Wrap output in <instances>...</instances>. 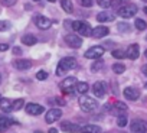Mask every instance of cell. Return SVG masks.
<instances>
[{"label":"cell","instance_id":"6da1fadb","mask_svg":"<svg viewBox=\"0 0 147 133\" xmlns=\"http://www.w3.org/2000/svg\"><path fill=\"white\" fill-rule=\"evenodd\" d=\"M77 59L72 58V56H66V58H62L59 62H58V66H56V75H63L66 74L68 71L77 68Z\"/></svg>","mask_w":147,"mask_h":133},{"label":"cell","instance_id":"8992f818","mask_svg":"<svg viewBox=\"0 0 147 133\" xmlns=\"http://www.w3.org/2000/svg\"><path fill=\"white\" fill-rule=\"evenodd\" d=\"M104 52H105V49H104L102 46L95 45V46H91L88 51H85L84 56L88 58V59H100V58L104 55Z\"/></svg>","mask_w":147,"mask_h":133},{"label":"cell","instance_id":"60d3db41","mask_svg":"<svg viewBox=\"0 0 147 133\" xmlns=\"http://www.w3.org/2000/svg\"><path fill=\"white\" fill-rule=\"evenodd\" d=\"M48 133H58V130L52 127V129H49V132H48Z\"/></svg>","mask_w":147,"mask_h":133},{"label":"cell","instance_id":"816d5d0a","mask_svg":"<svg viewBox=\"0 0 147 133\" xmlns=\"http://www.w3.org/2000/svg\"><path fill=\"white\" fill-rule=\"evenodd\" d=\"M146 39H147V36H146Z\"/></svg>","mask_w":147,"mask_h":133},{"label":"cell","instance_id":"f35d334b","mask_svg":"<svg viewBox=\"0 0 147 133\" xmlns=\"http://www.w3.org/2000/svg\"><path fill=\"white\" fill-rule=\"evenodd\" d=\"M13 54H15V55H20V54H22V49L16 46V48H13Z\"/></svg>","mask_w":147,"mask_h":133},{"label":"cell","instance_id":"ffe728a7","mask_svg":"<svg viewBox=\"0 0 147 133\" xmlns=\"http://www.w3.org/2000/svg\"><path fill=\"white\" fill-rule=\"evenodd\" d=\"M0 109H2L5 113L13 111V101L9 98H2L0 100Z\"/></svg>","mask_w":147,"mask_h":133},{"label":"cell","instance_id":"7dc6e473","mask_svg":"<svg viewBox=\"0 0 147 133\" xmlns=\"http://www.w3.org/2000/svg\"><path fill=\"white\" fill-rule=\"evenodd\" d=\"M146 88H147V83H146Z\"/></svg>","mask_w":147,"mask_h":133},{"label":"cell","instance_id":"52a82bcc","mask_svg":"<svg viewBox=\"0 0 147 133\" xmlns=\"http://www.w3.org/2000/svg\"><path fill=\"white\" fill-rule=\"evenodd\" d=\"M107 90H108V87H107V84H105L104 81H97V83H94V86H92V93H94V96L98 97V98H102V97L107 94Z\"/></svg>","mask_w":147,"mask_h":133},{"label":"cell","instance_id":"7bdbcfd3","mask_svg":"<svg viewBox=\"0 0 147 133\" xmlns=\"http://www.w3.org/2000/svg\"><path fill=\"white\" fill-rule=\"evenodd\" d=\"M144 13H146V15H147V7H144Z\"/></svg>","mask_w":147,"mask_h":133},{"label":"cell","instance_id":"603a6c76","mask_svg":"<svg viewBox=\"0 0 147 133\" xmlns=\"http://www.w3.org/2000/svg\"><path fill=\"white\" fill-rule=\"evenodd\" d=\"M36 42H38V39H36L35 35H25V36H22V43H25L28 46H32Z\"/></svg>","mask_w":147,"mask_h":133},{"label":"cell","instance_id":"f546056e","mask_svg":"<svg viewBox=\"0 0 147 133\" xmlns=\"http://www.w3.org/2000/svg\"><path fill=\"white\" fill-rule=\"evenodd\" d=\"M23 106H25V101H23V98H18V100H15V101H13V111H18V110H20Z\"/></svg>","mask_w":147,"mask_h":133},{"label":"cell","instance_id":"d6986e66","mask_svg":"<svg viewBox=\"0 0 147 133\" xmlns=\"http://www.w3.org/2000/svg\"><path fill=\"white\" fill-rule=\"evenodd\" d=\"M114 13H110V12H101L97 15V20L100 23H104V22H113L114 20Z\"/></svg>","mask_w":147,"mask_h":133},{"label":"cell","instance_id":"681fc988","mask_svg":"<svg viewBox=\"0 0 147 133\" xmlns=\"http://www.w3.org/2000/svg\"><path fill=\"white\" fill-rule=\"evenodd\" d=\"M0 100H2V97H0Z\"/></svg>","mask_w":147,"mask_h":133},{"label":"cell","instance_id":"bcb514c9","mask_svg":"<svg viewBox=\"0 0 147 133\" xmlns=\"http://www.w3.org/2000/svg\"><path fill=\"white\" fill-rule=\"evenodd\" d=\"M33 2H39V0H33Z\"/></svg>","mask_w":147,"mask_h":133},{"label":"cell","instance_id":"4dcf8cb0","mask_svg":"<svg viewBox=\"0 0 147 133\" xmlns=\"http://www.w3.org/2000/svg\"><path fill=\"white\" fill-rule=\"evenodd\" d=\"M97 5L101 6L102 9H108L110 6H113V2L111 0H97Z\"/></svg>","mask_w":147,"mask_h":133},{"label":"cell","instance_id":"ee69618b","mask_svg":"<svg viewBox=\"0 0 147 133\" xmlns=\"http://www.w3.org/2000/svg\"><path fill=\"white\" fill-rule=\"evenodd\" d=\"M35 133H43V132H40V130H36V132H35Z\"/></svg>","mask_w":147,"mask_h":133},{"label":"cell","instance_id":"9c48e42d","mask_svg":"<svg viewBox=\"0 0 147 133\" xmlns=\"http://www.w3.org/2000/svg\"><path fill=\"white\" fill-rule=\"evenodd\" d=\"M65 42L68 43V46H71V48H80L81 45H82V39L78 36V35H72V33H69V35H66L65 36Z\"/></svg>","mask_w":147,"mask_h":133},{"label":"cell","instance_id":"d590c367","mask_svg":"<svg viewBox=\"0 0 147 133\" xmlns=\"http://www.w3.org/2000/svg\"><path fill=\"white\" fill-rule=\"evenodd\" d=\"M36 78H38V80H40V81H43V80H46V78H48V73H46V71H38Z\"/></svg>","mask_w":147,"mask_h":133},{"label":"cell","instance_id":"e575fe53","mask_svg":"<svg viewBox=\"0 0 147 133\" xmlns=\"http://www.w3.org/2000/svg\"><path fill=\"white\" fill-rule=\"evenodd\" d=\"M16 2L18 0H0V3H2L3 6H6V7H10V6L16 5Z\"/></svg>","mask_w":147,"mask_h":133},{"label":"cell","instance_id":"cb8c5ba5","mask_svg":"<svg viewBox=\"0 0 147 133\" xmlns=\"http://www.w3.org/2000/svg\"><path fill=\"white\" fill-rule=\"evenodd\" d=\"M90 90V86L87 84V83H78L77 84V87H75V93H78V94H81V96H84L87 91Z\"/></svg>","mask_w":147,"mask_h":133},{"label":"cell","instance_id":"4316f807","mask_svg":"<svg viewBox=\"0 0 147 133\" xmlns=\"http://www.w3.org/2000/svg\"><path fill=\"white\" fill-rule=\"evenodd\" d=\"M102 65H104V62H102L101 59H97V61L92 62V65H91V71H92V73H98V71L102 68Z\"/></svg>","mask_w":147,"mask_h":133},{"label":"cell","instance_id":"836d02e7","mask_svg":"<svg viewBox=\"0 0 147 133\" xmlns=\"http://www.w3.org/2000/svg\"><path fill=\"white\" fill-rule=\"evenodd\" d=\"M118 31H120V32H128V31H130V25L121 22V23H118Z\"/></svg>","mask_w":147,"mask_h":133},{"label":"cell","instance_id":"30bf717a","mask_svg":"<svg viewBox=\"0 0 147 133\" xmlns=\"http://www.w3.org/2000/svg\"><path fill=\"white\" fill-rule=\"evenodd\" d=\"M43 111H45V109H43V106H40V104H36V103H29V104H26V113L30 114V116H39V114H42Z\"/></svg>","mask_w":147,"mask_h":133},{"label":"cell","instance_id":"8d00e7d4","mask_svg":"<svg viewBox=\"0 0 147 133\" xmlns=\"http://www.w3.org/2000/svg\"><path fill=\"white\" fill-rule=\"evenodd\" d=\"M80 5L84 7H91L94 5V0H80Z\"/></svg>","mask_w":147,"mask_h":133},{"label":"cell","instance_id":"2e32d148","mask_svg":"<svg viewBox=\"0 0 147 133\" xmlns=\"http://www.w3.org/2000/svg\"><path fill=\"white\" fill-rule=\"evenodd\" d=\"M123 94H124V97H125L127 100H131V101H134V100H137V98L140 97V91H138L137 88H134V87H127V88L123 91Z\"/></svg>","mask_w":147,"mask_h":133},{"label":"cell","instance_id":"484cf974","mask_svg":"<svg viewBox=\"0 0 147 133\" xmlns=\"http://www.w3.org/2000/svg\"><path fill=\"white\" fill-rule=\"evenodd\" d=\"M113 71H114L115 74H123V73L125 71V65L121 64V62H117V64L113 65Z\"/></svg>","mask_w":147,"mask_h":133},{"label":"cell","instance_id":"7a4b0ae2","mask_svg":"<svg viewBox=\"0 0 147 133\" xmlns=\"http://www.w3.org/2000/svg\"><path fill=\"white\" fill-rule=\"evenodd\" d=\"M80 107H81L82 111H85V113H91V111H95V110L98 109V103H97L95 98L88 97V96L84 94V96L80 97Z\"/></svg>","mask_w":147,"mask_h":133},{"label":"cell","instance_id":"c3c4849f","mask_svg":"<svg viewBox=\"0 0 147 133\" xmlns=\"http://www.w3.org/2000/svg\"><path fill=\"white\" fill-rule=\"evenodd\" d=\"M143 2H147V0H143Z\"/></svg>","mask_w":147,"mask_h":133},{"label":"cell","instance_id":"5b68a950","mask_svg":"<svg viewBox=\"0 0 147 133\" xmlns=\"http://www.w3.org/2000/svg\"><path fill=\"white\" fill-rule=\"evenodd\" d=\"M118 16H121V18H124V19H130V18H134L136 15H137V6L136 5H125V6H123V7H120L118 9Z\"/></svg>","mask_w":147,"mask_h":133},{"label":"cell","instance_id":"277c9868","mask_svg":"<svg viewBox=\"0 0 147 133\" xmlns=\"http://www.w3.org/2000/svg\"><path fill=\"white\" fill-rule=\"evenodd\" d=\"M77 84H78V80L75 78V77H68V78H65L61 84H59V87H61V90L63 91V93H74L75 91V87H77Z\"/></svg>","mask_w":147,"mask_h":133},{"label":"cell","instance_id":"74e56055","mask_svg":"<svg viewBox=\"0 0 147 133\" xmlns=\"http://www.w3.org/2000/svg\"><path fill=\"white\" fill-rule=\"evenodd\" d=\"M9 49V45L7 43H0V52H5Z\"/></svg>","mask_w":147,"mask_h":133},{"label":"cell","instance_id":"7c38bea8","mask_svg":"<svg viewBox=\"0 0 147 133\" xmlns=\"http://www.w3.org/2000/svg\"><path fill=\"white\" fill-rule=\"evenodd\" d=\"M147 123L144 120H134L131 123V133H146Z\"/></svg>","mask_w":147,"mask_h":133},{"label":"cell","instance_id":"ab89813d","mask_svg":"<svg viewBox=\"0 0 147 133\" xmlns=\"http://www.w3.org/2000/svg\"><path fill=\"white\" fill-rule=\"evenodd\" d=\"M141 71H143V74L147 77V64L146 65H143V68H141Z\"/></svg>","mask_w":147,"mask_h":133},{"label":"cell","instance_id":"ac0fdd59","mask_svg":"<svg viewBox=\"0 0 147 133\" xmlns=\"http://www.w3.org/2000/svg\"><path fill=\"white\" fill-rule=\"evenodd\" d=\"M13 123H15L13 119H10V117H7V116H3V114H0V132L7 130Z\"/></svg>","mask_w":147,"mask_h":133},{"label":"cell","instance_id":"b9f144b4","mask_svg":"<svg viewBox=\"0 0 147 133\" xmlns=\"http://www.w3.org/2000/svg\"><path fill=\"white\" fill-rule=\"evenodd\" d=\"M48 2H51V3H53V2H56V0H48Z\"/></svg>","mask_w":147,"mask_h":133},{"label":"cell","instance_id":"9a60e30c","mask_svg":"<svg viewBox=\"0 0 147 133\" xmlns=\"http://www.w3.org/2000/svg\"><path fill=\"white\" fill-rule=\"evenodd\" d=\"M13 66L19 71H26L32 66V61H29V59H16L13 62Z\"/></svg>","mask_w":147,"mask_h":133},{"label":"cell","instance_id":"d4e9b609","mask_svg":"<svg viewBox=\"0 0 147 133\" xmlns=\"http://www.w3.org/2000/svg\"><path fill=\"white\" fill-rule=\"evenodd\" d=\"M61 6H62V9H63L66 13H72V12H74V6H72L71 0H61Z\"/></svg>","mask_w":147,"mask_h":133},{"label":"cell","instance_id":"f6af8a7d","mask_svg":"<svg viewBox=\"0 0 147 133\" xmlns=\"http://www.w3.org/2000/svg\"><path fill=\"white\" fill-rule=\"evenodd\" d=\"M144 55H146V58H147V49H146V52H144Z\"/></svg>","mask_w":147,"mask_h":133},{"label":"cell","instance_id":"3957f363","mask_svg":"<svg viewBox=\"0 0 147 133\" xmlns=\"http://www.w3.org/2000/svg\"><path fill=\"white\" fill-rule=\"evenodd\" d=\"M72 29L75 31L77 33L82 35V36H92V29L91 25L85 20H75L72 22Z\"/></svg>","mask_w":147,"mask_h":133},{"label":"cell","instance_id":"f907efd6","mask_svg":"<svg viewBox=\"0 0 147 133\" xmlns=\"http://www.w3.org/2000/svg\"><path fill=\"white\" fill-rule=\"evenodd\" d=\"M0 80H2V77H0Z\"/></svg>","mask_w":147,"mask_h":133},{"label":"cell","instance_id":"7402d4cb","mask_svg":"<svg viewBox=\"0 0 147 133\" xmlns=\"http://www.w3.org/2000/svg\"><path fill=\"white\" fill-rule=\"evenodd\" d=\"M113 109H114V111L118 113V116H120V114H124L128 107H127V104H124L123 101H115L114 106H113Z\"/></svg>","mask_w":147,"mask_h":133},{"label":"cell","instance_id":"1f68e13d","mask_svg":"<svg viewBox=\"0 0 147 133\" xmlns=\"http://www.w3.org/2000/svg\"><path fill=\"white\" fill-rule=\"evenodd\" d=\"M114 58H117V59H123V58H125V51H121V49H115V51H113V54H111Z\"/></svg>","mask_w":147,"mask_h":133},{"label":"cell","instance_id":"f1b7e54d","mask_svg":"<svg viewBox=\"0 0 147 133\" xmlns=\"http://www.w3.org/2000/svg\"><path fill=\"white\" fill-rule=\"evenodd\" d=\"M134 26H136L138 31H144V29L147 28V23H146L143 19H136V22H134Z\"/></svg>","mask_w":147,"mask_h":133},{"label":"cell","instance_id":"8fae6325","mask_svg":"<svg viewBox=\"0 0 147 133\" xmlns=\"http://www.w3.org/2000/svg\"><path fill=\"white\" fill-rule=\"evenodd\" d=\"M35 23H36V26H38L39 29L45 31V29H49V28H51L52 20L48 19V18H45V16H42V15H38V16L35 18Z\"/></svg>","mask_w":147,"mask_h":133},{"label":"cell","instance_id":"83f0119b","mask_svg":"<svg viewBox=\"0 0 147 133\" xmlns=\"http://www.w3.org/2000/svg\"><path fill=\"white\" fill-rule=\"evenodd\" d=\"M127 123H128V119H127L125 114H120V116L117 117V124H118L120 127H125Z\"/></svg>","mask_w":147,"mask_h":133},{"label":"cell","instance_id":"ba28073f","mask_svg":"<svg viewBox=\"0 0 147 133\" xmlns=\"http://www.w3.org/2000/svg\"><path fill=\"white\" fill-rule=\"evenodd\" d=\"M61 116H62L61 109H51V110H48V111H46V114H45V121L51 124V123H53V121L59 120V119H61Z\"/></svg>","mask_w":147,"mask_h":133},{"label":"cell","instance_id":"44dd1931","mask_svg":"<svg viewBox=\"0 0 147 133\" xmlns=\"http://www.w3.org/2000/svg\"><path fill=\"white\" fill-rule=\"evenodd\" d=\"M101 127L97 124H85L81 127V133H101Z\"/></svg>","mask_w":147,"mask_h":133},{"label":"cell","instance_id":"5bb4252c","mask_svg":"<svg viewBox=\"0 0 147 133\" xmlns=\"http://www.w3.org/2000/svg\"><path fill=\"white\" fill-rule=\"evenodd\" d=\"M138 55H140V51H138V45L137 43H131L127 49H125V56L128 58V59H137L138 58Z\"/></svg>","mask_w":147,"mask_h":133},{"label":"cell","instance_id":"d6a6232c","mask_svg":"<svg viewBox=\"0 0 147 133\" xmlns=\"http://www.w3.org/2000/svg\"><path fill=\"white\" fill-rule=\"evenodd\" d=\"M10 28V22L7 20H0V32H5Z\"/></svg>","mask_w":147,"mask_h":133},{"label":"cell","instance_id":"4fadbf2b","mask_svg":"<svg viewBox=\"0 0 147 133\" xmlns=\"http://www.w3.org/2000/svg\"><path fill=\"white\" fill-rule=\"evenodd\" d=\"M61 129H62L63 132H66V133H78V132H81L80 124L71 123V121H63V123L61 124Z\"/></svg>","mask_w":147,"mask_h":133},{"label":"cell","instance_id":"e0dca14e","mask_svg":"<svg viewBox=\"0 0 147 133\" xmlns=\"http://www.w3.org/2000/svg\"><path fill=\"white\" fill-rule=\"evenodd\" d=\"M108 33H110V29H108L107 26L100 25V26L92 28V36H94V38H104V36H107Z\"/></svg>","mask_w":147,"mask_h":133}]
</instances>
